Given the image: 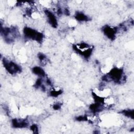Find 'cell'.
<instances>
[{"label": "cell", "mask_w": 134, "mask_h": 134, "mask_svg": "<svg viewBox=\"0 0 134 134\" xmlns=\"http://www.w3.org/2000/svg\"><path fill=\"white\" fill-rule=\"evenodd\" d=\"M30 129L34 133H38L39 131V128L38 125L36 124H32L30 126Z\"/></svg>", "instance_id": "cell-12"}, {"label": "cell", "mask_w": 134, "mask_h": 134, "mask_svg": "<svg viewBox=\"0 0 134 134\" xmlns=\"http://www.w3.org/2000/svg\"><path fill=\"white\" fill-rule=\"evenodd\" d=\"M103 81L105 82L112 81L115 83H121L125 80L122 69L118 68H114L102 77Z\"/></svg>", "instance_id": "cell-1"}, {"label": "cell", "mask_w": 134, "mask_h": 134, "mask_svg": "<svg viewBox=\"0 0 134 134\" xmlns=\"http://www.w3.org/2000/svg\"><path fill=\"white\" fill-rule=\"evenodd\" d=\"M31 71L34 74L38 76L39 77H43L46 75V73L44 71L40 66H34L32 68Z\"/></svg>", "instance_id": "cell-9"}, {"label": "cell", "mask_w": 134, "mask_h": 134, "mask_svg": "<svg viewBox=\"0 0 134 134\" xmlns=\"http://www.w3.org/2000/svg\"><path fill=\"white\" fill-rule=\"evenodd\" d=\"M44 13L46 16L47 21L49 25L53 28H55L58 26V20L55 14L51 10L46 9L44 10Z\"/></svg>", "instance_id": "cell-6"}, {"label": "cell", "mask_w": 134, "mask_h": 134, "mask_svg": "<svg viewBox=\"0 0 134 134\" xmlns=\"http://www.w3.org/2000/svg\"><path fill=\"white\" fill-rule=\"evenodd\" d=\"M75 19L80 22H84V21H87L91 20L90 17L86 15L83 12H77L75 14L74 16Z\"/></svg>", "instance_id": "cell-8"}, {"label": "cell", "mask_w": 134, "mask_h": 134, "mask_svg": "<svg viewBox=\"0 0 134 134\" xmlns=\"http://www.w3.org/2000/svg\"><path fill=\"white\" fill-rule=\"evenodd\" d=\"M103 32L105 36L111 40H114L116 34H117L118 28L116 27H111L109 25H105L102 28Z\"/></svg>", "instance_id": "cell-5"}, {"label": "cell", "mask_w": 134, "mask_h": 134, "mask_svg": "<svg viewBox=\"0 0 134 134\" xmlns=\"http://www.w3.org/2000/svg\"><path fill=\"white\" fill-rule=\"evenodd\" d=\"M1 34L5 41L9 43L13 42L14 40V39L17 37L18 32L15 27H3L1 26Z\"/></svg>", "instance_id": "cell-3"}, {"label": "cell", "mask_w": 134, "mask_h": 134, "mask_svg": "<svg viewBox=\"0 0 134 134\" xmlns=\"http://www.w3.org/2000/svg\"><path fill=\"white\" fill-rule=\"evenodd\" d=\"M23 32L26 38L34 40L39 43H41L44 36L42 32L29 27H25L24 28Z\"/></svg>", "instance_id": "cell-2"}, {"label": "cell", "mask_w": 134, "mask_h": 134, "mask_svg": "<svg viewBox=\"0 0 134 134\" xmlns=\"http://www.w3.org/2000/svg\"><path fill=\"white\" fill-rule=\"evenodd\" d=\"M38 59L39 60L40 62H41L42 63H43V62L45 61H46V60H47V57H46V56L44 54H43V53H38Z\"/></svg>", "instance_id": "cell-13"}, {"label": "cell", "mask_w": 134, "mask_h": 134, "mask_svg": "<svg viewBox=\"0 0 134 134\" xmlns=\"http://www.w3.org/2000/svg\"><path fill=\"white\" fill-rule=\"evenodd\" d=\"M133 109H124L120 111V113L124 115L125 116L130 118L132 119H133Z\"/></svg>", "instance_id": "cell-10"}, {"label": "cell", "mask_w": 134, "mask_h": 134, "mask_svg": "<svg viewBox=\"0 0 134 134\" xmlns=\"http://www.w3.org/2000/svg\"><path fill=\"white\" fill-rule=\"evenodd\" d=\"M62 91L60 90H54L51 91L50 92V94L51 96L55 97H58L59 95H61L62 94Z\"/></svg>", "instance_id": "cell-11"}, {"label": "cell", "mask_w": 134, "mask_h": 134, "mask_svg": "<svg viewBox=\"0 0 134 134\" xmlns=\"http://www.w3.org/2000/svg\"><path fill=\"white\" fill-rule=\"evenodd\" d=\"M12 125L14 128H25L29 126V122L25 118H14L12 120Z\"/></svg>", "instance_id": "cell-7"}, {"label": "cell", "mask_w": 134, "mask_h": 134, "mask_svg": "<svg viewBox=\"0 0 134 134\" xmlns=\"http://www.w3.org/2000/svg\"><path fill=\"white\" fill-rule=\"evenodd\" d=\"M61 107V104L60 103H57L53 105V108L55 110H58Z\"/></svg>", "instance_id": "cell-14"}, {"label": "cell", "mask_w": 134, "mask_h": 134, "mask_svg": "<svg viewBox=\"0 0 134 134\" xmlns=\"http://www.w3.org/2000/svg\"><path fill=\"white\" fill-rule=\"evenodd\" d=\"M3 64L5 70L11 75H15L21 72V68L16 63L8 60L6 58H3Z\"/></svg>", "instance_id": "cell-4"}]
</instances>
